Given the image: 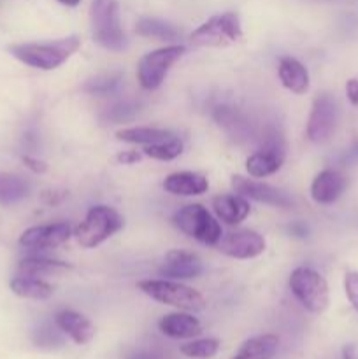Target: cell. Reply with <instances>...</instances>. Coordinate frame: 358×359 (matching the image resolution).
<instances>
[{
    "instance_id": "6da1fadb",
    "label": "cell",
    "mask_w": 358,
    "mask_h": 359,
    "mask_svg": "<svg viewBox=\"0 0 358 359\" xmlns=\"http://www.w3.org/2000/svg\"><path fill=\"white\" fill-rule=\"evenodd\" d=\"M81 48L77 35L44 42H21L9 46V53L25 65L39 70H55Z\"/></svg>"
},
{
    "instance_id": "7a4b0ae2",
    "label": "cell",
    "mask_w": 358,
    "mask_h": 359,
    "mask_svg": "<svg viewBox=\"0 0 358 359\" xmlns=\"http://www.w3.org/2000/svg\"><path fill=\"white\" fill-rule=\"evenodd\" d=\"M137 287L146 297L158 304L168 305V307L179 309L186 312H200L206 307V298L200 291L178 283L172 279H146L139 280Z\"/></svg>"
},
{
    "instance_id": "3957f363",
    "label": "cell",
    "mask_w": 358,
    "mask_h": 359,
    "mask_svg": "<svg viewBox=\"0 0 358 359\" xmlns=\"http://www.w3.org/2000/svg\"><path fill=\"white\" fill-rule=\"evenodd\" d=\"M91 37L109 51H123L126 46L125 32L119 23L118 0H93L90 9Z\"/></svg>"
},
{
    "instance_id": "277c9868",
    "label": "cell",
    "mask_w": 358,
    "mask_h": 359,
    "mask_svg": "<svg viewBox=\"0 0 358 359\" xmlns=\"http://www.w3.org/2000/svg\"><path fill=\"white\" fill-rule=\"evenodd\" d=\"M125 224V219L119 216L118 210L107 205H95L86 212L84 219L77 224L76 238L81 248H97L104 244L107 238L118 233Z\"/></svg>"
},
{
    "instance_id": "5b68a950",
    "label": "cell",
    "mask_w": 358,
    "mask_h": 359,
    "mask_svg": "<svg viewBox=\"0 0 358 359\" xmlns=\"http://www.w3.org/2000/svg\"><path fill=\"white\" fill-rule=\"evenodd\" d=\"M291 294L311 314H323L330 305V291L325 277L314 269L298 266L290 276Z\"/></svg>"
},
{
    "instance_id": "8992f818",
    "label": "cell",
    "mask_w": 358,
    "mask_h": 359,
    "mask_svg": "<svg viewBox=\"0 0 358 359\" xmlns=\"http://www.w3.org/2000/svg\"><path fill=\"white\" fill-rule=\"evenodd\" d=\"M241 39V16L232 11L209 18L190 35V42L199 48H227Z\"/></svg>"
},
{
    "instance_id": "52a82bcc",
    "label": "cell",
    "mask_w": 358,
    "mask_h": 359,
    "mask_svg": "<svg viewBox=\"0 0 358 359\" xmlns=\"http://www.w3.org/2000/svg\"><path fill=\"white\" fill-rule=\"evenodd\" d=\"M175 226L188 237L207 245H216L223 237L221 224L209 210L200 203H190L175 210L172 217Z\"/></svg>"
},
{
    "instance_id": "ba28073f",
    "label": "cell",
    "mask_w": 358,
    "mask_h": 359,
    "mask_svg": "<svg viewBox=\"0 0 358 359\" xmlns=\"http://www.w3.org/2000/svg\"><path fill=\"white\" fill-rule=\"evenodd\" d=\"M186 48L181 44L165 46L146 53L137 63V81L144 90H157L167 77L168 70L183 58Z\"/></svg>"
},
{
    "instance_id": "9c48e42d",
    "label": "cell",
    "mask_w": 358,
    "mask_h": 359,
    "mask_svg": "<svg viewBox=\"0 0 358 359\" xmlns=\"http://www.w3.org/2000/svg\"><path fill=\"white\" fill-rule=\"evenodd\" d=\"M337 119H339V105L337 100L329 93H321L312 102L311 114L307 119V139L314 144L326 142L336 132Z\"/></svg>"
},
{
    "instance_id": "30bf717a",
    "label": "cell",
    "mask_w": 358,
    "mask_h": 359,
    "mask_svg": "<svg viewBox=\"0 0 358 359\" xmlns=\"http://www.w3.org/2000/svg\"><path fill=\"white\" fill-rule=\"evenodd\" d=\"M70 237H72L70 224L60 221V223L42 224V226H32L25 230L20 237V245L30 251H48V249L63 245Z\"/></svg>"
},
{
    "instance_id": "8fae6325",
    "label": "cell",
    "mask_w": 358,
    "mask_h": 359,
    "mask_svg": "<svg viewBox=\"0 0 358 359\" xmlns=\"http://www.w3.org/2000/svg\"><path fill=\"white\" fill-rule=\"evenodd\" d=\"M218 251L221 255L234 259H253L262 255L267 248V242L258 231L237 230L227 233L218 242Z\"/></svg>"
},
{
    "instance_id": "7c38bea8",
    "label": "cell",
    "mask_w": 358,
    "mask_h": 359,
    "mask_svg": "<svg viewBox=\"0 0 358 359\" xmlns=\"http://www.w3.org/2000/svg\"><path fill=\"white\" fill-rule=\"evenodd\" d=\"M232 189L237 195H242L244 198L255 200V202L265 203V205L281 207V209H290L293 205V200L290 195H286L281 189L267 184V182L253 181V179L242 177V175H234L232 177Z\"/></svg>"
},
{
    "instance_id": "4fadbf2b",
    "label": "cell",
    "mask_w": 358,
    "mask_h": 359,
    "mask_svg": "<svg viewBox=\"0 0 358 359\" xmlns=\"http://www.w3.org/2000/svg\"><path fill=\"white\" fill-rule=\"evenodd\" d=\"M202 262L197 255L190 251L174 249L165 255L164 263L160 266V276L165 279L183 280V279H197L202 273Z\"/></svg>"
},
{
    "instance_id": "5bb4252c",
    "label": "cell",
    "mask_w": 358,
    "mask_h": 359,
    "mask_svg": "<svg viewBox=\"0 0 358 359\" xmlns=\"http://www.w3.org/2000/svg\"><path fill=\"white\" fill-rule=\"evenodd\" d=\"M55 325L76 346H86V344H90L95 339V333H97L93 323L86 316L77 311H72V309H63V311L56 312Z\"/></svg>"
},
{
    "instance_id": "9a60e30c",
    "label": "cell",
    "mask_w": 358,
    "mask_h": 359,
    "mask_svg": "<svg viewBox=\"0 0 358 359\" xmlns=\"http://www.w3.org/2000/svg\"><path fill=\"white\" fill-rule=\"evenodd\" d=\"M347 188V179L343 172L326 168L314 177L311 184V196L319 205H332L343 196Z\"/></svg>"
},
{
    "instance_id": "2e32d148",
    "label": "cell",
    "mask_w": 358,
    "mask_h": 359,
    "mask_svg": "<svg viewBox=\"0 0 358 359\" xmlns=\"http://www.w3.org/2000/svg\"><path fill=\"white\" fill-rule=\"evenodd\" d=\"M158 330L161 335L168 337L174 340H188L197 339L202 333V325L193 314H188L186 311L172 312V314L164 316L158 321Z\"/></svg>"
},
{
    "instance_id": "e0dca14e",
    "label": "cell",
    "mask_w": 358,
    "mask_h": 359,
    "mask_svg": "<svg viewBox=\"0 0 358 359\" xmlns=\"http://www.w3.org/2000/svg\"><path fill=\"white\" fill-rule=\"evenodd\" d=\"M277 76H279L281 84L295 95L307 93L309 86H311L307 69H305L304 63L298 62L293 56H283V58L279 60Z\"/></svg>"
},
{
    "instance_id": "ac0fdd59",
    "label": "cell",
    "mask_w": 358,
    "mask_h": 359,
    "mask_svg": "<svg viewBox=\"0 0 358 359\" xmlns=\"http://www.w3.org/2000/svg\"><path fill=\"white\" fill-rule=\"evenodd\" d=\"M213 210L216 214L218 221H223L228 226L242 223L251 212L248 198L242 195H220L213 198Z\"/></svg>"
},
{
    "instance_id": "d6986e66",
    "label": "cell",
    "mask_w": 358,
    "mask_h": 359,
    "mask_svg": "<svg viewBox=\"0 0 358 359\" xmlns=\"http://www.w3.org/2000/svg\"><path fill=\"white\" fill-rule=\"evenodd\" d=\"M164 189L175 196H197L209 189V181L197 172H175L165 177Z\"/></svg>"
},
{
    "instance_id": "ffe728a7",
    "label": "cell",
    "mask_w": 358,
    "mask_h": 359,
    "mask_svg": "<svg viewBox=\"0 0 358 359\" xmlns=\"http://www.w3.org/2000/svg\"><path fill=\"white\" fill-rule=\"evenodd\" d=\"M284 154L279 153V151L272 149H260L256 153L249 154L248 160H246V170L251 177L262 179L269 177V175H274L276 172L281 170L284 163Z\"/></svg>"
},
{
    "instance_id": "44dd1931",
    "label": "cell",
    "mask_w": 358,
    "mask_h": 359,
    "mask_svg": "<svg viewBox=\"0 0 358 359\" xmlns=\"http://www.w3.org/2000/svg\"><path fill=\"white\" fill-rule=\"evenodd\" d=\"M279 347V337L274 333H263V335L251 337L246 340L235 356L230 359H272Z\"/></svg>"
},
{
    "instance_id": "7402d4cb",
    "label": "cell",
    "mask_w": 358,
    "mask_h": 359,
    "mask_svg": "<svg viewBox=\"0 0 358 359\" xmlns=\"http://www.w3.org/2000/svg\"><path fill=\"white\" fill-rule=\"evenodd\" d=\"M9 287L16 297L35 302L48 300L55 293V287L51 284L46 283L44 279L30 276H16L14 279H11Z\"/></svg>"
},
{
    "instance_id": "603a6c76",
    "label": "cell",
    "mask_w": 358,
    "mask_h": 359,
    "mask_svg": "<svg viewBox=\"0 0 358 359\" xmlns=\"http://www.w3.org/2000/svg\"><path fill=\"white\" fill-rule=\"evenodd\" d=\"M70 269L69 263L56 262V259L41 258V256H28L18 263V276H30V277H48L56 276V273L67 272Z\"/></svg>"
},
{
    "instance_id": "cb8c5ba5",
    "label": "cell",
    "mask_w": 358,
    "mask_h": 359,
    "mask_svg": "<svg viewBox=\"0 0 358 359\" xmlns=\"http://www.w3.org/2000/svg\"><path fill=\"white\" fill-rule=\"evenodd\" d=\"M30 193V182L18 174L0 172V205L7 207L21 202Z\"/></svg>"
},
{
    "instance_id": "d4e9b609",
    "label": "cell",
    "mask_w": 358,
    "mask_h": 359,
    "mask_svg": "<svg viewBox=\"0 0 358 359\" xmlns=\"http://www.w3.org/2000/svg\"><path fill=\"white\" fill-rule=\"evenodd\" d=\"M175 137L171 130L164 128H150V126H132V128H123L116 132V139L121 142L128 144H142V146H150V144L161 142Z\"/></svg>"
},
{
    "instance_id": "484cf974",
    "label": "cell",
    "mask_w": 358,
    "mask_h": 359,
    "mask_svg": "<svg viewBox=\"0 0 358 359\" xmlns=\"http://www.w3.org/2000/svg\"><path fill=\"white\" fill-rule=\"evenodd\" d=\"M135 30L142 37H153L160 39V41H174V39L179 37V30L174 25L158 20V18H142L137 23Z\"/></svg>"
},
{
    "instance_id": "4316f807",
    "label": "cell",
    "mask_w": 358,
    "mask_h": 359,
    "mask_svg": "<svg viewBox=\"0 0 358 359\" xmlns=\"http://www.w3.org/2000/svg\"><path fill=\"white\" fill-rule=\"evenodd\" d=\"M221 344L218 339L207 337V339H192L190 342L179 347L181 354L190 359H211L218 354Z\"/></svg>"
},
{
    "instance_id": "83f0119b",
    "label": "cell",
    "mask_w": 358,
    "mask_h": 359,
    "mask_svg": "<svg viewBox=\"0 0 358 359\" xmlns=\"http://www.w3.org/2000/svg\"><path fill=\"white\" fill-rule=\"evenodd\" d=\"M183 149H185V146H183L181 139L172 137V139L161 140V142L146 146L144 147V154H146L147 158H153V160H158V161H171L181 156Z\"/></svg>"
},
{
    "instance_id": "f1b7e54d",
    "label": "cell",
    "mask_w": 358,
    "mask_h": 359,
    "mask_svg": "<svg viewBox=\"0 0 358 359\" xmlns=\"http://www.w3.org/2000/svg\"><path fill=\"white\" fill-rule=\"evenodd\" d=\"M119 81H121V74H105V76L90 81V83L84 86V90H86L88 93L93 95H107L118 88Z\"/></svg>"
},
{
    "instance_id": "f546056e",
    "label": "cell",
    "mask_w": 358,
    "mask_h": 359,
    "mask_svg": "<svg viewBox=\"0 0 358 359\" xmlns=\"http://www.w3.org/2000/svg\"><path fill=\"white\" fill-rule=\"evenodd\" d=\"M60 330L58 326L55 325V328L49 325H42L39 326L37 332L34 333V342L35 346L44 347V349H53V347L60 346L62 344V337H60Z\"/></svg>"
},
{
    "instance_id": "4dcf8cb0",
    "label": "cell",
    "mask_w": 358,
    "mask_h": 359,
    "mask_svg": "<svg viewBox=\"0 0 358 359\" xmlns=\"http://www.w3.org/2000/svg\"><path fill=\"white\" fill-rule=\"evenodd\" d=\"M135 112H137V107L133 104H130V102H119V104L112 105V107L109 109L107 118L111 119V121L121 123V121H126V119L133 118Z\"/></svg>"
},
{
    "instance_id": "1f68e13d",
    "label": "cell",
    "mask_w": 358,
    "mask_h": 359,
    "mask_svg": "<svg viewBox=\"0 0 358 359\" xmlns=\"http://www.w3.org/2000/svg\"><path fill=\"white\" fill-rule=\"evenodd\" d=\"M344 291L351 307L358 312V272H347L344 277Z\"/></svg>"
},
{
    "instance_id": "d6a6232c",
    "label": "cell",
    "mask_w": 358,
    "mask_h": 359,
    "mask_svg": "<svg viewBox=\"0 0 358 359\" xmlns=\"http://www.w3.org/2000/svg\"><path fill=\"white\" fill-rule=\"evenodd\" d=\"M21 161H23L25 167L30 168L34 174H44V172L48 170V165H46V161L39 160V158H34V156H28V154H25V156L21 158Z\"/></svg>"
},
{
    "instance_id": "836d02e7",
    "label": "cell",
    "mask_w": 358,
    "mask_h": 359,
    "mask_svg": "<svg viewBox=\"0 0 358 359\" xmlns=\"http://www.w3.org/2000/svg\"><path fill=\"white\" fill-rule=\"evenodd\" d=\"M346 97L351 105H358V79H350L346 83Z\"/></svg>"
},
{
    "instance_id": "e575fe53",
    "label": "cell",
    "mask_w": 358,
    "mask_h": 359,
    "mask_svg": "<svg viewBox=\"0 0 358 359\" xmlns=\"http://www.w3.org/2000/svg\"><path fill=\"white\" fill-rule=\"evenodd\" d=\"M140 158L142 156H140V153H137V151H123V153L118 154L116 160L123 165H133L137 163V161H140Z\"/></svg>"
},
{
    "instance_id": "d590c367",
    "label": "cell",
    "mask_w": 358,
    "mask_h": 359,
    "mask_svg": "<svg viewBox=\"0 0 358 359\" xmlns=\"http://www.w3.org/2000/svg\"><path fill=\"white\" fill-rule=\"evenodd\" d=\"M343 359H358V349L354 346H351V344H347V346L343 347Z\"/></svg>"
},
{
    "instance_id": "8d00e7d4",
    "label": "cell",
    "mask_w": 358,
    "mask_h": 359,
    "mask_svg": "<svg viewBox=\"0 0 358 359\" xmlns=\"http://www.w3.org/2000/svg\"><path fill=\"white\" fill-rule=\"evenodd\" d=\"M290 231L295 237H305L307 235V226H304L302 223H295L290 226Z\"/></svg>"
},
{
    "instance_id": "74e56055",
    "label": "cell",
    "mask_w": 358,
    "mask_h": 359,
    "mask_svg": "<svg viewBox=\"0 0 358 359\" xmlns=\"http://www.w3.org/2000/svg\"><path fill=\"white\" fill-rule=\"evenodd\" d=\"M128 359H158L153 353H146V351H139V353L132 354Z\"/></svg>"
},
{
    "instance_id": "f35d334b",
    "label": "cell",
    "mask_w": 358,
    "mask_h": 359,
    "mask_svg": "<svg viewBox=\"0 0 358 359\" xmlns=\"http://www.w3.org/2000/svg\"><path fill=\"white\" fill-rule=\"evenodd\" d=\"M56 2H60L62 6L67 7H77L81 4V0H56Z\"/></svg>"
}]
</instances>
